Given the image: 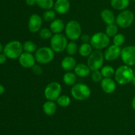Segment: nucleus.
Here are the masks:
<instances>
[{"label":"nucleus","instance_id":"5701e85b","mask_svg":"<svg viewBox=\"0 0 135 135\" xmlns=\"http://www.w3.org/2000/svg\"><path fill=\"white\" fill-rule=\"evenodd\" d=\"M63 82L69 86H73L76 83L77 75L72 71H67L63 76Z\"/></svg>","mask_w":135,"mask_h":135},{"label":"nucleus","instance_id":"9d476101","mask_svg":"<svg viewBox=\"0 0 135 135\" xmlns=\"http://www.w3.org/2000/svg\"><path fill=\"white\" fill-rule=\"evenodd\" d=\"M61 93V86L59 82H52L46 86L44 89V96L47 100L57 101Z\"/></svg>","mask_w":135,"mask_h":135},{"label":"nucleus","instance_id":"0eeeda50","mask_svg":"<svg viewBox=\"0 0 135 135\" xmlns=\"http://www.w3.org/2000/svg\"><path fill=\"white\" fill-rule=\"evenodd\" d=\"M104 54L101 50H95L88 57L87 65L91 71L100 70L104 66Z\"/></svg>","mask_w":135,"mask_h":135},{"label":"nucleus","instance_id":"a878e982","mask_svg":"<svg viewBox=\"0 0 135 135\" xmlns=\"http://www.w3.org/2000/svg\"><path fill=\"white\" fill-rule=\"evenodd\" d=\"M100 71L102 74L103 78H112L115 75V70L113 68V66H109V65H105L100 69Z\"/></svg>","mask_w":135,"mask_h":135},{"label":"nucleus","instance_id":"2eb2a0df","mask_svg":"<svg viewBox=\"0 0 135 135\" xmlns=\"http://www.w3.org/2000/svg\"><path fill=\"white\" fill-rule=\"evenodd\" d=\"M100 86L104 93L111 94L114 92L116 89V82L112 78H104L100 82Z\"/></svg>","mask_w":135,"mask_h":135},{"label":"nucleus","instance_id":"f3484780","mask_svg":"<svg viewBox=\"0 0 135 135\" xmlns=\"http://www.w3.org/2000/svg\"><path fill=\"white\" fill-rule=\"evenodd\" d=\"M76 60L71 56H66L61 62V66L62 69L66 71H71L74 70L76 66Z\"/></svg>","mask_w":135,"mask_h":135},{"label":"nucleus","instance_id":"e433bc0d","mask_svg":"<svg viewBox=\"0 0 135 135\" xmlns=\"http://www.w3.org/2000/svg\"><path fill=\"white\" fill-rule=\"evenodd\" d=\"M7 58V57L5 56L4 53H1L0 54V64H3L6 62Z\"/></svg>","mask_w":135,"mask_h":135},{"label":"nucleus","instance_id":"f8f14e48","mask_svg":"<svg viewBox=\"0 0 135 135\" xmlns=\"http://www.w3.org/2000/svg\"><path fill=\"white\" fill-rule=\"evenodd\" d=\"M42 22H43V19L40 15L36 13L31 15L29 17L28 22L29 31L32 33H39L42 29Z\"/></svg>","mask_w":135,"mask_h":135},{"label":"nucleus","instance_id":"a19ab883","mask_svg":"<svg viewBox=\"0 0 135 135\" xmlns=\"http://www.w3.org/2000/svg\"><path fill=\"white\" fill-rule=\"evenodd\" d=\"M3 48L4 47H3L2 44H1V43L0 42V54L2 53V52H3Z\"/></svg>","mask_w":135,"mask_h":135},{"label":"nucleus","instance_id":"2f4dec72","mask_svg":"<svg viewBox=\"0 0 135 135\" xmlns=\"http://www.w3.org/2000/svg\"><path fill=\"white\" fill-rule=\"evenodd\" d=\"M125 42V37L123 34L121 33H117L115 36L113 37V44L116 45L121 47Z\"/></svg>","mask_w":135,"mask_h":135},{"label":"nucleus","instance_id":"b1692460","mask_svg":"<svg viewBox=\"0 0 135 135\" xmlns=\"http://www.w3.org/2000/svg\"><path fill=\"white\" fill-rule=\"evenodd\" d=\"M90 43H83L79 47V53L81 56L88 57L94 51Z\"/></svg>","mask_w":135,"mask_h":135},{"label":"nucleus","instance_id":"473e14b6","mask_svg":"<svg viewBox=\"0 0 135 135\" xmlns=\"http://www.w3.org/2000/svg\"><path fill=\"white\" fill-rule=\"evenodd\" d=\"M39 36L42 39H50V38H51L52 37L53 33L50 30V29L43 28V29H41V30L39 31Z\"/></svg>","mask_w":135,"mask_h":135},{"label":"nucleus","instance_id":"58836bf2","mask_svg":"<svg viewBox=\"0 0 135 135\" xmlns=\"http://www.w3.org/2000/svg\"><path fill=\"white\" fill-rule=\"evenodd\" d=\"M4 92H5V87L3 86L0 84V95H2Z\"/></svg>","mask_w":135,"mask_h":135},{"label":"nucleus","instance_id":"4c0bfd02","mask_svg":"<svg viewBox=\"0 0 135 135\" xmlns=\"http://www.w3.org/2000/svg\"><path fill=\"white\" fill-rule=\"evenodd\" d=\"M26 4L28 6H34L36 5V0H25Z\"/></svg>","mask_w":135,"mask_h":135},{"label":"nucleus","instance_id":"ddd939ff","mask_svg":"<svg viewBox=\"0 0 135 135\" xmlns=\"http://www.w3.org/2000/svg\"><path fill=\"white\" fill-rule=\"evenodd\" d=\"M121 50L120 46H116L115 44L109 45L105 50L104 54V58L105 60L109 61H114L117 60L119 57L121 56Z\"/></svg>","mask_w":135,"mask_h":135},{"label":"nucleus","instance_id":"39448f33","mask_svg":"<svg viewBox=\"0 0 135 135\" xmlns=\"http://www.w3.org/2000/svg\"><path fill=\"white\" fill-rule=\"evenodd\" d=\"M90 44L95 50L107 48L110 44V38L103 32H98L91 37Z\"/></svg>","mask_w":135,"mask_h":135},{"label":"nucleus","instance_id":"20e7f679","mask_svg":"<svg viewBox=\"0 0 135 135\" xmlns=\"http://www.w3.org/2000/svg\"><path fill=\"white\" fill-rule=\"evenodd\" d=\"M36 61L39 64H47L53 61L55 57V52L51 47L43 46L37 49L34 53Z\"/></svg>","mask_w":135,"mask_h":135},{"label":"nucleus","instance_id":"aec40b11","mask_svg":"<svg viewBox=\"0 0 135 135\" xmlns=\"http://www.w3.org/2000/svg\"><path fill=\"white\" fill-rule=\"evenodd\" d=\"M90 71L91 70L88 65L82 63L76 64V67L74 69V73L77 76L81 77V78H86V77L88 76L89 74H90Z\"/></svg>","mask_w":135,"mask_h":135},{"label":"nucleus","instance_id":"6ab92c4d","mask_svg":"<svg viewBox=\"0 0 135 135\" xmlns=\"http://www.w3.org/2000/svg\"><path fill=\"white\" fill-rule=\"evenodd\" d=\"M65 25L64 22L61 19H55V20L51 22L50 26V30L54 34H60L65 30Z\"/></svg>","mask_w":135,"mask_h":135},{"label":"nucleus","instance_id":"c03bdc74","mask_svg":"<svg viewBox=\"0 0 135 135\" xmlns=\"http://www.w3.org/2000/svg\"><path fill=\"white\" fill-rule=\"evenodd\" d=\"M131 1H134V2H135V0H131Z\"/></svg>","mask_w":135,"mask_h":135},{"label":"nucleus","instance_id":"4468645a","mask_svg":"<svg viewBox=\"0 0 135 135\" xmlns=\"http://www.w3.org/2000/svg\"><path fill=\"white\" fill-rule=\"evenodd\" d=\"M20 65L25 68H32L36 64V58L31 53L24 52L18 58Z\"/></svg>","mask_w":135,"mask_h":135},{"label":"nucleus","instance_id":"f704fd0d","mask_svg":"<svg viewBox=\"0 0 135 135\" xmlns=\"http://www.w3.org/2000/svg\"><path fill=\"white\" fill-rule=\"evenodd\" d=\"M32 72L34 73L35 75H39L43 73V69H42V66L40 64H35L32 68Z\"/></svg>","mask_w":135,"mask_h":135},{"label":"nucleus","instance_id":"f03ea898","mask_svg":"<svg viewBox=\"0 0 135 135\" xmlns=\"http://www.w3.org/2000/svg\"><path fill=\"white\" fill-rule=\"evenodd\" d=\"M23 52L22 44L18 40H13L8 42L3 48V53L7 58L17 59Z\"/></svg>","mask_w":135,"mask_h":135},{"label":"nucleus","instance_id":"37998d69","mask_svg":"<svg viewBox=\"0 0 135 135\" xmlns=\"http://www.w3.org/2000/svg\"><path fill=\"white\" fill-rule=\"evenodd\" d=\"M133 71H134V76H135V67H134V70H133Z\"/></svg>","mask_w":135,"mask_h":135},{"label":"nucleus","instance_id":"c756f323","mask_svg":"<svg viewBox=\"0 0 135 135\" xmlns=\"http://www.w3.org/2000/svg\"><path fill=\"white\" fill-rule=\"evenodd\" d=\"M57 104L61 107H67L71 103V99L67 95H61L57 99Z\"/></svg>","mask_w":135,"mask_h":135},{"label":"nucleus","instance_id":"a211bd4d","mask_svg":"<svg viewBox=\"0 0 135 135\" xmlns=\"http://www.w3.org/2000/svg\"><path fill=\"white\" fill-rule=\"evenodd\" d=\"M100 16L102 19V21L108 25L113 24L115 22V16L114 13L112 10L109 9H103L100 13Z\"/></svg>","mask_w":135,"mask_h":135},{"label":"nucleus","instance_id":"79ce46f5","mask_svg":"<svg viewBox=\"0 0 135 135\" xmlns=\"http://www.w3.org/2000/svg\"><path fill=\"white\" fill-rule=\"evenodd\" d=\"M131 83H133V86H135V76H134V78H133V80H132Z\"/></svg>","mask_w":135,"mask_h":135},{"label":"nucleus","instance_id":"6e6552de","mask_svg":"<svg viewBox=\"0 0 135 135\" xmlns=\"http://www.w3.org/2000/svg\"><path fill=\"white\" fill-rule=\"evenodd\" d=\"M134 20L133 11L128 9L121 11L115 19V24L121 29H127L132 25Z\"/></svg>","mask_w":135,"mask_h":135},{"label":"nucleus","instance_id":"9b49d317","mask_svg":"<svg viewBox=\"0 0 135 135\" xmlns=\"http://www.w3.org/2000/svg\"><path fill=\"white\" fill-rule=\"evenodd\" d=\"M121 58L123 62L129 66H135V46H127L121 50Z\"/></svg>","mask_w":135,"mask_h":135},{"label":"nucleus","instance_id":"1a4fd4ad","mask_svg":"<svg viewBox=\"0 0 135 135\" xmlns=\"http://www.w3.org/2000/svg\"><path fill=\"white\" fill-rule=\"evenodd\" d=\"M68 42L65 34H54L50 38V47L55 52L61 53L65 50Z\"/></svg>","mask_w":135,"mask_h":135},{"label":"nucleus","instance_id":"cd10ccee","mask_svg":"<svg viewBox=\"0 0 135 135\" xmlns=\"http://www.w3.org/2000/svg\"><path fill=\"white\" fill-rule=\"evenodd\" d=\"M22 46H23L24 51L26 52L31 53V54L35 53L38 49L36 44L31 40H27L25 42L22 44Z\"/></svg>","mask_w":135,"mask_h":135},{"label":"nucleus","instance_id":"ea45409f","mask_svg":"<svg viewBox=\"0 0 135 135\" xmlns=\"http://www.w3.org/2000/svg\"><path fill=\"white\" fill-rule=\"evenodd\" d=\"M131 106H132V108H133V109L134 110V111H135V95H134V97H133V100H132Z\"/></svg>","mask_w":135,"mask_h":135},{"label":"nucleus","instance_id":"7ed1b4c3","mask_svg":"<svg viewBox=\"0 0 135 135\" xmlns=\"http://www.w3.org/2000/svg\"><path fill=\"white\" fill-rule=\"evenodd\" d=\"M71 94L73 97L76 101H85L91 95V90L87 85L84 83H76L72 86Z\"/></svg>","mask_w":135,"mask_h":135},{"label":"nucleus","instance_id":"c9c22d12","mask_svg":"<svg viewBox=\"0 0 135 135\" xmlns=\"http://www.w3.org/2000/svg\"><path fill=\"white\" fill-rule=\"evenodd\" d=\"M80 38L83 43H90L91 37H90V36L87 34H82Z\"/></svg>","mask_w":135,"mask_h":135},{"label":"nucleus","instance_id":"7c9ffc66","mask_svg":"<svg viewBox=\"0 0 135 135\" xmlns=\"http://www.w3.org/2000/svg\"><path fill=\"white\" fill-rule=\"evenodd\" d=\"M42 19L46 22H52L54 20L56 19V12L55 11V10H52V9L46 10L43 13Z\"/></svg>","mask_w":135,"mask_h":135},{"label":"nucleus","instance_id":"412c9836","mask_svg":"<svg viewBox=\"0 0 135 135\" xmlns=\"http://www.w3.org/2000/svg\"><path fill=\"white\" fill-rule=\"evenodd\" d=\"M43 111L47 116H52L56 112L57 106L54 101L47 100L43 105Z\"/></svg>","mask_w":135,"mask_h":135},{"label":"nucleus","instance_id":"dca6fc26","mask_svg":"<svg viewBox=\"0 0 135 135\" xmlns=\"http://www.w3.org/2000/svg\"><path fill=\"white\" fill-rule=\"evenodd\" d=\"M71 7L69 0H56L54 3V10L57 13L65 15L67 13Z\"/></svg>","mask_w":135,"mask_h":135},{"label":"nucleus","instance_id":"4be33fe9","mask_svg":"<svg viewBox=\"0 0 135 135\" xmlns=\"http://www.w3.org/2000/svg\"><path fill=\"white\" fill-rule=\"evenodd\" d=\"M131 0H110L111 6L117 11H123L127 9Z\"/></svg>","mask_w":135,"mask_h":135},{"label":"nucleus","instance_id":"bb28decb","mask_svg":"<svg viewBox=\"0 0 135 135\" xmlns=\"http://www.w3.org/2000/svg\"><path fill=\"white\" fill-rule=\"evenodd\" d=\"M65 50L69 55L72 56L79 52V46L75 41L71 40L67 44Z\"/></svg>","mask_w":135,"mask_h":135},{"label":"nucleus","instance_id":"423d86ee","mask_svg":"<svg viewBox=\"0 0 135 135\" xmlns=\"http://www.w3.org/2000/svg\"><path fill=\"white\" fill-rule=\"evenodd\" d=\"M65 36L70 40L75 41L80 38L82 35V27L76 20H71L65 25Z\"/></svg>","mask_w":135,"mask_h":135},{"label":"nucleus","instance_id":"72a5a7b5","mask_svg":"<svg viewBox=\"0 0 135 135\" xmlns=\"http://www.w3.org/2000/svg\"><path fill=\"white\" fill-rule=\"evenodd\" d=\"M102 74L101 71L100 70H95V71H92V74H91V79L95 83H99L101 82V81L103 79Z\"/></svg>","mask_w":135,"mask_h":135},{"label":"nucleus","instance_id":"c85d7f7f","mask_svg":"<svg viewBox=\"0 0 135 135\" xmlns=\"http://www.w3.org/2000/svg\"><path fill=\"white\" fill-rule=\"evenodd\" d=\"M118 27L119 26L116 25L115 22L110 24V25H108L105 28V33L109 38L113 37L118 33Z\"/></svg>","mask_w":135,"mask_h":135},{"label":"nucleus","instance_id":"f257e3e1","mask_svg":"<svg viewBox=\"0 0 135 135\" xmlns=\"http://www.w3.org/2000/svg\"><path fill=\"white\" fill-rule=\"evenodd\" d=\"M133 69L131 66L124 64L117 68L115 72V81L121 86L129 84L134 78Z\"/></svg>","mask_w":135,"mask_h":135},{"label":"nucleus","instance_id":"393cba45","mask_svg":"<svg viewBox=\"0 0 135 135\" xmlns=\"http://www.w3.org/2000/svg\"><path fill=\"white\" fill-rule=\"evenodd\" d=\"M54 0H36V5L44 10L51 9L54 6Z\"/></svg>","mask_w":135,"mask_h":135}]
</instances>
